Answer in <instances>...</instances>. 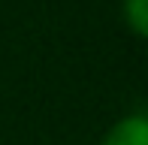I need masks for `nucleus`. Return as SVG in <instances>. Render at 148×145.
Wrapping results in <instances>:
<instances>
[{"label":"nucleus","instance_id":"nucleus-1","mask_svg":"<svg viewBox=\"0 0 148 145\" xmlns=\"http://www.w3.org/2000/svg\"><path fill=\"white\" fill-rule=\"evenodd\" d=\"M100 145H148V121L142 112L136 115H124L109 127Z\"/></svg>","mask_w":148,"mask_h":145},{"label":"nucleus","instance_id":"nucleus-2","mask_svg":"<svg viewBox=\"0 0 148 145\" xmlns=\"http://www.w3.org/2000/svg\"><path fill=\"white\" fill-rule=\"evenodd\" d=\"M124 21L136 36L148 34V0H124Z\"/></svg>","mask_w":148,"mask_h":145}]
</instances>
